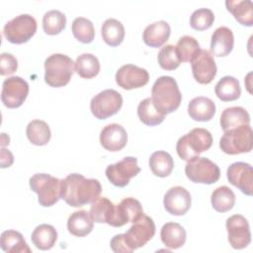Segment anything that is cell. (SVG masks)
Returning <instances> with one entry per match:
<instances>
[{"label":"cell","mask_w":253,"mask_h":253,"mask_svg":"<svg viewBox=\"0 0 253 253\" xmlns=\"http://www.w3.org/2000/svg\"><path fill=\"white\" fill-rule=\"evenodd\" d=\"M102 187L97 179H87L78 173H72L62 180L61 199L71 207L79 208L94 202L101 194Z\"/></svg>","instance_id":"cell-1"},{"label":"cell","mask_w":253,"mask_h":253,"mask_svg":"<svg viewBox=\"0 0 253 253\" xmlns=\"http://www.w3.org/2000/svg\"><path fill=\"white\" fill-rule=\"evenodd\" d=\"M151 99L154 106L164 114L176 111L182 100L176 80L171 76H161L156 79L151 89Z\"/></svg>","instance_id":"cell-2"},{"label":"cell","mask_w":253,"mask_h":253,"mask_svg":"<svg viewBox=\"0 0 253 253\" xmlns=\"http://www.w3.org/2000/svg\"><path fill=\"white\" fill-rule=\"evenodd\" d=\"M75 62L67 55L53 53L44 60V81L50 87H63L74 73Z\"/></svg>","instance_id":"cell-3"},{"label":"cell","mask_w":253,"mask_h":253,"mask_svg":"<svg viewBox=\"0 0 253 253\" xmlns=\"http://www.w3.org/2000/svg\"><path fill=\"white\" fill-rule=\"evenodd\" d=\"M211 144V133L206 128L196 127L178 139L176 150L181 159L189 161L199 156L200 153L210 149Z\"/></svg>","instance_id":"cell-4"},{"label":"cell","mask_w":253,"mask_h":253,"mask_svg":"<svg viewBox=\"0 0 253 253\" xmlns=\"http://www.w3.org/2000/svg\"><path fill=\"white\" fill-rule=\"evenodd\" d=\"M32 191L38 194V201L42 207H51L61 199L62 180L49 174L38 173L30 178Z\"/></svg>","instance_id":"cell-5"},{"label":"cell","mask_w":253,"mask_h":253,"mask_svg":"<svg viewBox=\"0 0 253 253\" xmlns=\"http://www.w3.org/2000/svg\"><path fill=\"white\" fill-rule=\"evenodd\" d=\"M252 146V129L249 125H242L224 131L219 140L220 149L229 155L250 152Z\"/></svg>","instance_id":"cell-6"},{"label":"cell","mask_w":253,"mask_h":253,"mask_svg":"<svg viewBox=\"0 0 253 253\" xmlns=\"http://www.w3.org/2000/svg\"><path fill=\"white\" fill-rule=\"evenodd\" d=\"M37 32V21L29 14H21L8 21L3 29L6 40L12 43L27 42Z\"/></svg>","instance_id":"cell-7"},{"label":"cell","mask_w":253,"mask_h":253,"mask_svg":"<svg viewBox=\"0 0 253 253\" xmlns=\"http://www.w3.org/2000/svg\"><path fill=\"white\" fill-rule=\"evenodd\" d=\"M185 174L188 179L194 183L210 185L217 182L220 176V170L218 166L209 158L196 156L187 161Z\"/></svg>","instance_id":"cell-8"},{"label":"cell","mask_w":253,"mask_h":253,"mask_svg":"<svg viewBox=\"0 0 253 253\" xmlns=\"http://www.w3.org/2000/svg\"><path fill=\"white\" fill-rule=\"evenodd\" d=\"M123 106L122 95L114 89H106L95 95L90 102V110L99 120H105L117 114Z\"/></svg>","instance_id":"cell-9"},{"label":"cell","mask_w":253,"mask_h":253,"mask_svg":"<svg viewBox=\"0 0 253 253\" xmlns=\"http://www.w3.org/2000/svg\"><path fill=\"white\" fill-rule=\"evenodd\" d=\"M140 172L137 159L132 156H126L115 164H110L106 168L108 180L116 187H126L129 180Z\"/></svg>","instance_id":"cell-10"},{"label":"cell","mask_w":253,"mask_h":253,"mask_svg":"<svg viewBox=\"0 0 253 253\" xmlns=\"http://www.w3.org/2000/svg\"><path fill=\"white\" fill-rule=\"evenodd\" d=\"M155 229L153 219L143 214L138 220L133 222L126 233H124L125 239L128 247L133 251L144 246L154 236Z\"/></svg>","instance_id":"cell-11"},{"label":"cell","mask_w":253,"mask_h":253,"mask_svg":"<svg viewBox=\"0 0 253 253\" xmlns=\"http://www.w3.org/2000/svg\"><path fill=\"white\" fill-rule=\"evenodd\" d=\"M29 94L28 82L20 76H11L4 80L1 100L4 106L10 109L20 107Z\"/></svg>","instance_id":"cell-12"},{"label":"cell","mask_w":253,"mask_h":253,"mask_svg":"<svg viewBox=\"0 0 253 253\" xmlns=\"http://www.w3.org/2000/svg\"><path fill=\"white\" fill-rule=\"evenodd\" d=\"M228 242L234 249H243L251 242V232L248 220L241 214H233L225 222Z\"/></svg>","instance_id":"cell-13"},{"label":"cell","mask_w":253,"mask_h":253,"mask_svg":"<svg viewBox=\"0 0 253 253\" xmlns=\"http://www.w3.org/2000/svg\"><path fill=\"white\" fill-rule=\"evenodd\" d=\"M192 73L200 84L211 83L216 75V64L211 53L207 49H200L191 61Z\"/></svg>","instance_id":"cell-14"},{"label":"cell","mask_w":253,"mask_h":253,"mask_svg":"<svg viewBox=\"0 0 253 253\" xmlns=\"http://www.w3.org/2000/svg\"><path fill=\"white\" fill-rule=\"evenodd\" d=\"M148 80L149 74L146 69L133 64H125L116 73L117 84L126 90L140 88L146 85Z\"/></svg>","instance_id":"cell-15"},{"label":"cell","mask_w":253,"mask_h":253,"mask_svg":"<svg viewBox=\"0 0 253 253\" xmlns=\"http://www.w3.org/2000/svg\"><path fill=\"white\" fill-rule=\"evenodd\" d=\"M228 182L238 188L247 196L252 195L253 169L252 166L245 162H234L228 166L226 171Z\"/></svg>","instance_id":"cell-16"},{"label":"cell","mask_w":253,"mask_h":253,"mask_svg":"<svg viewBox=\"0 0 253 253\" xmlns=\"http://www.w3.org/2000/svg\"><path fill=\"white\" fill-rule=\"evenodd\" d=\"M191 202L189 191L181 186L170 188L163 199L165 210L173 215H184L190 210Z\"/></svg>","instance_id":"cell-17"},{"label":"cell","mask_w":253,"mask_h":253,"mask_svg":"<svg viewBox=\"0 0 253 253\" xmlns=\"http://www.w3.org/2000/svg\"><path fill=\"white\" fill-rule=\"evenodd\" d=\"M140 202L134 198H126L116 205V214L113 223L114 227H121L127 222H135L143 215Z\"/></svg>","instance_id":"cell-18"},{"label":"cell","mask_w":253,"mask_h":253,"mask_svg":"<svg viewBox=\"0 0 253 253\" xmlns=\"http://www.w3.org/2000/svg\"><path fill=\"white\" fill-rule=\"evenodd\" d=\"M100 142L101 145L109 151H120L127 142V133L123 126L110 124L102 128L100 132Z\"/></svg>","instance_id":"cell-19"},{"label":"cell","mask_w":253,"mask_h":253,"mask_svg":"<svg viewBox=\"0 0 253 253\" xmlns=\"http://www.w3.org/2000/svg\"><path fill=\"white\" fill-rule=\"evenodd\" d=\"M234 45L232 31L227 27H218L214 30L211 40V53L215 56L228 55Z\"/></svg>","instance_id":"cell-20"},{"label":"cell","mask_w":253,"mask_h":253,"mask_svg":"<svg viewBox=\"0 0 253 253\" xmlns=\"http://www.w3.org/2000/svg\"><path fill=\"white\" fill-rule=\"evenodd\" d=\"M171 28L166 21H157L148 25L142 34V40L150 47H160L169 39Z\"/></svg>","instance_id":"cell-21"},{"label":"cell","mask_w":253,"mask_h":253,"mask_svg":"<svg viewBox=\"0 0 253 253\" xmlns=\"http://www.w3.org/2000/svg\"><path fill=\"white\" fill-rule=\"evenodd\" d=\"M89 213L93 221L98 223H108L113 226L116 214V205L106 197H98L92 202Z\"/></svg>","instance_id":"cell-22"},{"label":"cell","mask_w":253,"mask_h":253,"mask_svg":"<svg viewBox=\"0 0 253 253\" xmlns=\"http://www.w3.org/2000/svg\"><path fill=\"white\" fill-rule=\"evenodd\" d=\"M188 114L194 121L208 122L211 120L215 114V104L208 97H196L192 99L188 105Z\"/></svg>","instance_id":"cell-23"},{"label":"cell","mask_w":253,"mask_h":253,"mask_svg":"<svg viewBox=\"0 0 253 253\" xmlns=\"http://www.w3.org/2000/svg\"><path fill=\"white\" fill-rule=\"evenodd\" d=\"M94 226V221L87 211L81 210L72 212L67 219L68 231L77 237L88 235Z\"/></svg>","instance_id":"cell-24"},{"label":"cell","mask_w":253,"mask_h":253,"mask_svg":"<svg viewBox=\"0 0 253 253\" xmlns=\"http://www.w3.org/2000/svg\"><path fill=\"white\" fill-rule=\"evenodd\" d=\"M160 237L163 244L170 249H178L186 242V230L177 222H166L160 230Z\"/></svg>","instance_id":"cell-25"},{"label":"cell","mask_w":253,"mask_h":253,"mask_svg":"<svg viewBox=\"0 0 253 253\" xmlns=\"http://www.w3.org/2000/svg\"><path fill=\"white\" fill-rule=\"evenodd\" d=\"M250 116L242 107H229L220 115V126L223 131L232 129L242 125H249Z\"/></svg>","instance_id":"cell-26"},{"label":"cell","mask_w":253,"mask_h":253,"mask_svg":"<svg viewBox=\"0 0 253 253\" xmlns=\"http://www.w3.org/2000/svg\"><path fill=\"white\" fill-rule=\"evenodd\" d=\"M225 6L239 24L246 27L253 25V4L250 0H226Z\"/></svg>","instance_id":"cell-27"},{"label":"cell","mask_w":253,"mask_h":253,"mask_svg":"<svg viewBox=\"0 0 253 253\" xmlns=\"http://www.w3.org/2000/svg\"><path fill=\"white\" fill-rule=\"evenodd\" d=\"M0 245L3 251L8 253H31L29 245L23 235L14 229H8L2 232Z\"/></svg>","instance_id":"cell-28"},{"label":"cell","mask_w":253,"mask_h":253,"mask_svg":"<svg viewBox=\"0 0 253 253\" xmlns=\"http://www.w3.org/2000/svg\"><path fill=\"white\" fill-rule=\"evenodd\" d=\"M33 244L40 250H48L53 247L57 239L55 228L46 223L38 225L31 236Z\"/></svg>","instance_id":"cell-29"},{"label":"cell","mask_w":253,"mask_h":253,"mask_svg":"<svg viewBox=\"0 0 253 253\" xmlns=\"http://www.w3.org/2000/svg\"><path fill=\"white\" fill-rule=\"evenodd\" d=\"M214 92L216 97L223 101H234L240 97L241 88L238 80L233 76H224L215 84Z\"/></svg>","instance_id":"cell-30"},{"label":"cell","mask_w":253,"mask_h":253,"mask_svg":"<svg viewBox=\"0 0 253 253\" xmlns=\"http://www.w3.org/2000/svg\"><path fill=\"white\" fill-rule=\"evenodd\" d=\"M149 167L155 176L164 178L171 174L174 168V161L168 152L158 150L150 155Z\"/></svg>","instance_id":"cell-31"},{"label":"cell","mask_w":253,"mask_h":253,"mask_svg":"<svg viewBox=\"0 0 253 253\" xmlns=\"http://www.w3.org/2000/svg\"><path fill=\"white\" fill-rule=\"evenodd\" d=\"M137 116L144 125L157 126L164 121L166 114L154 106L151 98H145L137 106Z\"/></svg>","instance_id":"cell-32"},{"label":"cell","mask_w":253,"mask_h":253,"mask_svg":"<svg viewBox=\"0 0 253 253\" xmlns=\"http://www.w3.org/2000/svg\"><path fill=\"white\" fill-rule=\"evenodd\" d=\"M101 34L104 42L107 44L111 46H117L124 41L125 28L120 21L109 18L103 23Z\"/></svg>","instance_id":"cell-33"},{"label":"cell","mask_w":253,"mask_h":253,"mask_svg":"<svg viewBox=\"0 0 253 253\" xmlns=\"http://www.w3.org/2000/svg\"><path fill=\"white\" fill-rule=\"evenodd\" d=\"M28 139L35 145H45L50 139L51 132L48 125L42 120H34L30 122L26 129Z\"/></svg>","instance_id":"cell-34"},{"label":"cell","mask_w":253,"mask_h":253,"mask_svg":"<svg viewBox=\"0 0 253 253\" xmlns=\"http://www.w3.org/2000/svg\"><path fill=\"white\" fill-rule=\"evenodd\" d=\"M211 202L212 208L218 212L230 211L235 204V195L227 186L217 187L211 193Z\"/></svg>","instance_id":"cell-35"},{"label":"cell","mask_w":253,"mask_h":253,"mask_svg":"<svg viewBox=\"0 0 253 253\" xmlns=\"http://www.w3.org/2000/svg\"><path fill=\"white\" fill-rule=\"evenodd\" d=\"M75 70L82 78H93L100 71L99 59L92 53H82L75 60Z\"/></svg>","instance_id":"cell-36"},{"label":"cell","mask_w":253,"mask_h":253,"mask_svg":"<svg viewBox=\"0 0 253 253\" xmlns=\"http://www.w3.org/2000/svg\"><path fill=\"white\" fill-rule=\"evenodd\" d=\"M66 25L65 15L58 10L47 11L42 17V29L47 35H57L64 30Z\"/></svg>","instance_id":"cell-37"},{"label":"cell","mask_w":253,"mask_h":253,"mask_svg":"<svg viewBox=\"0 0 253 253\" xmlns=\"http://www.w3.org/2000/svg\"><path fill=\"white\" fill-rule=\"evenodd\" d=\"M71 30L74 38L83 43H89L94 40L95 29L93 23L84 17L75 18Z\"/></svg>","instance_id":"cell-38"},{"label":"cell","mask_w":253,"mask_h":253,"mask_svg":"<svg viewBox=\"0 0 253 253\" xmlns=\"http://www.w3.org/2000/svg\"><path fill=\"white\" fill-rule=\"evenodd\" d=\"M200 49L198 41L191 36H183L176 45V51L181 62H191Z\"/></svg>","instance_id":"cell-39"},{"label":"cell","mask_w":253,"mask_h":253,"mask_svg":"<svg viewBox=\"0 0 253 253\" xmlns=\"http://www.w3.org/2000/svg\"><path fill=\"white\" fill-rule=\"evenodd\" d=\"M157 60L161 68L165 70L176 69L181 61L176 51V46L173 44H166L158 52Z\"/></svg>","instance_id":"cell-40"},{"label":"cell","mask_w":253,"mask_h":253,"mask_svg":"<svg viewBox=\"0 0 253 253\" xmlns=\"http://www.w3.org/2000/svg\"><path fill=\"white\" fill-rule=\"evenodd\" d=\"M214 21L213 12L208 8H200L193 12L190 18V25L197 31H205L211 27Z\"/></svg>","instance_id":"cell-41"},{"label":"cell","mask_w":253,"mask_h":253,"mask_svg":"<svg viewBox=\"0 0 253 253\" xmlns=\"http://www.w3.org/2000/svg\"><path fill=\"white\" fill-rule=\"evenodd\" d=\"M18 68L17 58L8 52H2L0 55V74L8 75L14 73Z\"/></svg>","instance_id":"cell-42"},{"label":"cell","mask_w":253,"mask_h":253,"mask_svg":"<svg viewBox=\"0 0 253 253\" xmlns=\"http://www.w3.org/2000/svg\"><path fill=\"white\" fill-rule=\"evenodd\" d=\"M110 246H111V249L116 253H130V252H132V250L128 247V245L125 239L124 233L115 235L111 239Z\"/></svg>","instance_id":"cell-43"},{"label":"cell","mask_w":253,"mask_h":253,"mask_svg":"<svg viewBox=\"0 0 253 253\" xmlns=\"http://www.w3.org/2000/svg\"><path fill=\"white\" fill-rule=\"evenodd\" d=\"M13 161H14L13 154L9 150L2 148L1 149V167L5 168V167L11 166Z\"/></svg>","instance_id":"cell-44"}]
</instances>
